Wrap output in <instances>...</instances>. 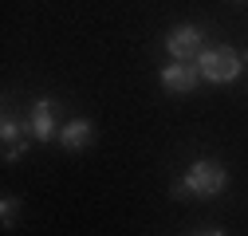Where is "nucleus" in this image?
<instances>
[{"label": "nucleus", "mask_w": 248, "mask_h": 236, "mask_svg": "<svg viewBox=\"0 0 248 236\" xmlns=\"http://www.w3.org/2000/svg\"><path fill=\"white\" fill-rule=\"evenodd\" d=\"M229 189V169L213 158H197L173 185V197H221Z\"/></svg>", "instance_id": "1"}, {"label": "nucleus", "mask_w": 248, "mask_h": 236, "mask_svg": "<svg viewBox=\"0 0 248 236\" xmlns=\"http://www.w3.org/2000/svg\"><path fill=\"white\" fill-rule=\"evenodd\" d=\"M197 71H201V79H209V83H232V79L240 75V51H232V47H225V44L205 47V51L197 55Z\"/></svg>", "instance_id": "2"}, {"label": "nucleus", "mask_w": 248, "mask_h": 236, "mask_svg": "<svg viewBox=\"0 0 248 236\" xmlns=\"http://www.w3.org/2000/svg\"><path fill=\"white\" fill-rule=\"evenodd\" d=\"M201 51H205V32L193 24H181L166 36V55H173V63H197Z\"/></svg>", "instance_id": "3"}, {"label": "nucleus", "mask_w": 248, "mask_h": 236, "mask_svg": "<svg viewBox=\"0 0 248 236\" xmlns=\"http://www.w3.org/2000/svg\"><path fill=\"white\" fill-rule=\"evenodd\" d=\"M28 134H32L28 118H12V114H4V122H0V142H4V162H16V158L28 150Z\"/></svg>", "instance_id": "4"}, {"label": "nucleus", "mask_w": 248, "mask_h": 236, "mask_svg": "<svg viewBox=\"0 0 248 236\" xmlns=\"http://www.w3.org/2000/svg\"><path fill=\"white\" fill-rule=\"evenodd\" d=\"M197 83H201L197 63H166L162 67V87L170 95H189V91H197Z\"/></svg>", "instance_id": "5"}, {"label": "nucleus", "mask_w": 248, "mask_h": 236, "mask_svg": "<svg viewBox=\"0 0 248 236\" xmlns=\"http://www.w3.org/2000/svg\"><path fill=\"white\" fill-rule=\"evenodd\" d=\"M28 126H32L36 142H51L55 138V103L51 99H36L28 110Z\"/></svg>", "instance_id": "6"}, {"label": "nucleus", "mask_w": 248, "mask_h": 236, "mask_svg": "<svg viewBox=\"0 0 248 236\" xmlns=\"http://www.w3.org/2000/svg\"><path fill=\"white\" fill-rule=\"evenodd\" d=\"M91 138H95V126H91L87 118H75V122H67L63 130H59V146H63V150H71V154L83 150Z\"/></svg>", "instance_id": "7"}, {"label": "nucleus", "mask_w": 248, "mask_h": 236, "mask_svg": "<svg viewBox=\"0 0 248 236\" xmlns=\"http://www.w3.org/2000/svg\"><path fill=\"white\" fill-rule=\"evenodd\" d=\"M16 209H20V201H16V197H4V201H0V221H4V228H12Z\"/></svg>", "instance_id": "8"}, {"label": "nucleus", "mask_w": 248, "mask_h": 236, "mask_svg": "<svg viewBox=\"0 0 248 236\" xmlns=\"http://www.w3.org/2000/svg\"><path fill=\"white\" fill-rule=\"evenodd\" d=\"M197 236H225L221 228H205V232H197Z\"/></svg>", "instance_id": "9"}, {"label": "nucleus", "mask_w": 248, "mask_h": 236, "mask_svg": "<svg viewBox=\"0 0 248 236\" xmlns=\"http://www.w3.org/2000/svg\"><path fill=\"white\" fill-rule=\"evenodd\" d=\"M236 4H240V0H236Z\"/></svg>", "instance_id": "10"}]
</instances>
